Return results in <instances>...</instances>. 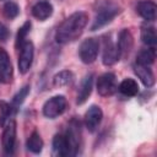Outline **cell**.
Returning <instances> with one entry per match:
<instances>
[{
    "label": "cell",
    "instance_id": "10",
    "mask_svg": "<svg viewBox=\"0 0 157 157\" xmlns=\"http://www.w3.org/2000/svg\"><path fill=\"white\" fill-rule=\"evenodd\" d=\"M117 47H118V50H119V54H120V58H126L132 47H134V38L130 33L129 29H121L119 32V36H118V43H117Z\"/></svg>",
    "mask_w": 157,
    "mask_h": 157
},
{
    "label": "cell",
    "instance_id": "15",
    "mask_svg": "<svg viewBox=\"0 0 157 157\" xmlns=\"http://www.w3.org/2000/svg\"><path fill=\"white\" fill-rule=\"evenodd\" d=\"M134 71L137 75V77L141 80V82L144 83L145 87H152L156 82L155 78V74L153 71L150 69V66H145V65H140V64H135L134 65Z\"/></svg>",
    "mask_w": 157,
    "mask_h": 157
},
{
    "label": "cell",
    "instance_id": "23",
    "mask_svg": "<svg viewBox=\"0 0 157 157\" xmlns=\"http://www.w3.org/2000/svg\"><path fill=\"white\" fill-rule=\"evenodd\" d=\"M13 110L16 109L12 107V104H9L5 101H0V125L1 126H5L6 121H9V118L11 117Z\"/></svg>",
    "mask_w": 157,
    "mask_h": 157
},
{
    "label": "cell",
    "instance_id": "4",
    "mask_svg": "<svg viewBox=\"0 0 157 157\" xmlns=\"http://www.w3.org/2000/svg\"><path fill=\"white\" fill-rule=\"evenodd\" d=\"M66 107H67L66 98L61 94H58V96H54V97L49 98L44 103L43 114L49 119H54V118L61 115L66 110Z\"/></svg>",
    "mask_w": 157,
    "mask_h": 157
},
{
    "label": "cell",
    "instance_id": "25",
    "mask_svg": "<svg viewBox=\"0 0 157 157\" xmlns=\"http://www.w3.org/2000/svg\"><path fill=\"white\" fill-rule=\"evenodd\" d=\"M29 88H31L29 85H26V86H23L22 88H20V91L13 96L11 104H12V107H13L15 109H17V108L23 103V101L26 99V97H27L28 93H29Z\"/></svg>",
    "mask_w": 157,
    "mask_h": 157
},
{
    "label": "cell",
    "instance_id": "11",
    "mask_svg": "<svg viewBox=\"0 0 157 157\" xmlns=\"http://www.w3.org/2000/svg\"><path fill=\"white\" fill-rule=\"evenodd\" d=\"M12 75H13V69L10 56L2 48H0V82L2 83L11 82Z\"/></svg>",
    "mask_w": 157,
    "mask_h": 157
},
{
    "label": "cell",
    "instance_id": "24",
    "mask_svg": "<svg viewBox=\"0 0 157 157\" xmlns=\"http://www.w3.org/2000/svg\"><path fill=\"white\" fill-rule=\"evenodd\" d=\"M2 13L6 18L12 20L17 17V15L20 13V7L15 1H7L2 7Z\"/></svg>",
    "mask_w": 157,
    "mask_h": 157
},
{
    "label": "cell",
    "instance_id": "22",
    "mask_svg": "<svg viewBox=\"0 0 157 157\" xmlns=\"http://www.w3.org/2000/svg\"><path fill=\"white\" fill-rule=\"evenodd\" d=\"M26 146H27L28 151H31L33 153H39L43 148V140H42L40 135L37 131H33L29 135V137L27 139Z\"/></svg>",
    "mask_w": 157,
    "mask_h": 157
},
{
    "label": "cell",
    "instance_id": "12",
    "mask_svg": "<svg viewBox=\"0 0 157 157\" xmlns=\"http://www.w3.org/2000/svg\"><path fill=\"white\" fill-rule=\"evenodd\" d=\"M119 59H120V54L117 44H114L110 39H105L104 48H103V56H102L103 64L105 66H110V65H114Z\"/></svg>",
    "mask_w": 157,
    "mask_h": 157
},
{
    "label": "cell",
    "instance_id": "26",
    "mask_svg": "<svg viewBox=\"0 0 157 157\" xmlns=\"http://www.w3.org/2000/svg\"><path fill=\"white\" fill-rule=\"evenodd\" d=\"M29 29H31V22L27 21V22H25L22 25V27L17 32V36H16V48H20L26 42L25 39H26V36L28 34Z\"/></svg>",
    "mask_w": 157,
    "mask_h": 157
},
{
    "label": "cell",
    "instance_id": "3",
    "mask_svg": "<svg viewBox=\"0 0 157 157\" xmlns=\"http://www.w3.org/2000/svg\"><path fill=\"white\" fill-rule=\"evenodd\" d=\"M65 137L69 147V156H76L81 145V123L77 119H72L69 123Z\"/></svg>",
    "mask_w": 157,
    "mask_h": 157
},
{
    "label": "cell",
    "instance_id": "27",
    "mask_svg": "<svg viewBox=\"0 0 157 157\" xmlns=\"http://www.w3.org/2000/svg\"><path fill=\"white\" fill-rule=\"evenodd\" d=\"M9 37H10V32H9L7 27L0 22V40L5 42V40L9 39Z\"/></svg>",
    "mask_w": 157,
    "mask_h": 157
},
{
    "label": "cell",
    "instance_id": "2",
    "mask_svg": "<svg viewBox=\"0 0 157 157\" xmlns=\"http://www.w3.org/2000/svg\"><path fill=\"white\" fill-rule=\"evenodd\" d=\"M120 12V7L112 2V1H104L99 5V9L96 13V17L93 20V23L91 26V31H97L105 25H108L118 13Z\"/></svg>",
    "mask_w": 157,
    "mask_h": 157
},
{
    "label": "cell",
    "instance_id": "18",
    "mask_svg": "<svg viewBox=\"0 0 157 157\" xmlns=\"http://www.w3.org/2000/svg\"><path fill=\"white\" fill-rule=\"evenodd\" d=\"M53 152L59 157L69 156V147L66 142V137L61 134H58L53 139Z\"/></svg>",
    "mask_w": 157,
    "mask_h": 157
},
{
    "label": "cell",
    "instance_id": "16",
    "mask_svg": "<svg viewBox=\"0 0 157 157\" xmlns=\"http://www.w3.org/2000/svg\"><path fill=\"white\" fill-rule=\"evenodd\" d=\"M52 13H53V6L49 1H45V0L38 1L32 7V15L39 21H45L52 16Z\"/></svg>",
    "mask_w": 157,
    "mask_h": 157
},
{
    "label": "cell",
    "instance_id": "21",
    "mask_svg": "<svg viewBox=\"0 0 157 157\" xmlns=\"http://www.w3.org/2000/svg\"><path fill=\"white\" fill-rule=\"evenodd\" d=\"M156 59V52L155 48H148V49H144L141 50L137 56H136V63L140 65H145V66H150L155 63Z\"/></svg>",
    "mask_w": 157,
    "mask_h": 157
},
{
    "label": "cell",
    "instance_id": "9",
    "mask_svg": "<svg viewBox=\"0 0 157 157\" xmlns=\"http://www.w3.org/2000/svg\"><path fill=\"white\" fill-rule=\"evenodd\" d=\"M103 118V112L98 105H91L85 114V125L90 132H93L99 126Z\"/></svg>",
    "mask_w": 157,
    "mask_h": 157
},
{
    "label": "cell",
    "instance_id": "5",
    "mask_svg": "<svg viewBox=\"0 0 157 157\" xmlns=\"http://www.w3.org/2000/svg\"><path fill=\"white\" fill-rule=\"evenodd\" d=\"M98 50H99V43L96 38L85 39L78 48V55L81 61L85 64H92L98 56Z\"/></svg>",
    "mask_w": 157,
    "mask_h": 157
},
{
    "label": "cell",
    "instance_id": "14",
    "mask_svg": "<svg viewBox=\"0 0 157 157\" xmlns=\"http://www.w3.org/2000/svg\"><path fill=\"white\" fill-rule=\"evenodd\" d=\"M136 11L137 13L145 18L146 21H155L156 20V15H157V6L153 1L150 0H142L140 2H137L136 5Z\"/></svg>",
    "mask_w": 157,
    "mask_h": 157
},
{
    "label": "cell",
    "instance_id": "13",
    "mask_svg": "<svg viewBox=\"0 0 157 157\" xmlns=\"http://www.w3.org/2000/svg\"><path fill=\"white\" fill-rule=\"evenodd\" d=\"M93 74H88L86 75L78 87V92H77V98H76V103L77 104H83L88 97L91 96L92 92V87H93Z\"/></svg>",
    "mask_w": 157,
    "mask_h": 157
},
{
    "label": "cell",
    "instance_id": "17",
    "mask_svg": "<svg viewBox=\"0 0 157 157\" xmlns=\"http://www.w3.org/2000/svg\"><path fill=\"white\" fill-rule=\"evenodd\" d=\"M72 82H74V74L69 70H63L53 77V86L56 88L71 86Z\"/></svg>",
    "mask_w": 157,
    "mask_h": 157
},
{
    "label": "cell",
    "instance_id": "8",
    "mask_svg": "<svg viewBox=\"0 0 157 157\" xmlns=\"http://www.w3.org/2000/svg\"><path fill=\"white\" fill-rule=\"evenodd\" d=\"M16 142V121L13 119L9 120L2 131V147L5 153L11 155L15 150Z\"/></svg>",
    "mask_w": 157,
    "mask_h": 157
},
{
    "label": "cell",
    "instance_id": "7",
    "mask_svg": "<svg viewBox=\"0 0 157 157\" xmlns=\"http://www.w3.org/2000/svg\"><path fill=\"white\" fill-rule=\"evenodd\" d=\"M20 56H18V71L21 74L28 72L29 67L33 63V55H34V47L33 43L29 40H26L20 47Z\"/></svg>",
    "mask_w": 157,
    "mask_h": 157
},
{
    "label": "cell",
    "instance_id": "1",
    "mask_svg": "<svg viewBox=\"0 0 157 157\" xmlns=\"http://www.w3.org/2000/svg\"><path fill=\"white\" fill-rule=\"evenodd\" d=\"M88 22V15L83 11L71 13L64 22L58 27L55 32V40L60 44H65L77 39Z\"/></svg>",
    "mask_w": 157,
    "mask_h": 157
},
{
    "label": "cell",
    "instance_id": "20",
    "mask_svg": "<svg viewBox=\"0 0 157 157\" xmlns=\"http://www.w3.org/2000/svg\"><path fill=\"white\" fill-rule=\"evenodd\" d=\"M119 91L124 94V96H128V97H132V96H136L137 92H139V85L137 82L134 80V78H124L120 85H119Z\"/></svg>",
    "mask_w": 157,
    "mask_h": 157
},
{
    "label": "cell",
    "instance_id": "19",
    "mask_svg": "<svg viewBox=\"0 0 157 157\" xmlns=\"http://www.w3.org/2000/svg\"><path fill=\"white\" fill-rule=\"evenodd\" d=\"M141 40L150 48H155L157 44V34L156 29L152 26H144L141 29Z\"/></svg>",
    "mask_w": 157,
    "mask_h": 157
},
{
    "label": "cell",
    "instance_id": "6",
    "mask_svg": "<svg viewBox=\"0 0 157 157\" xmlns=\"http://www.w3.org/2000/svg\"><path fill=\"white\" fill-rule=\"evenodd\" d=\"M118 90V83H117V77L113 72H105L101 75L97 80V92L102 97H108L112 96L117 92Z\"/></svg>",
    "mask_w": 157,
    "mask_h": 157
}]
</instances>
